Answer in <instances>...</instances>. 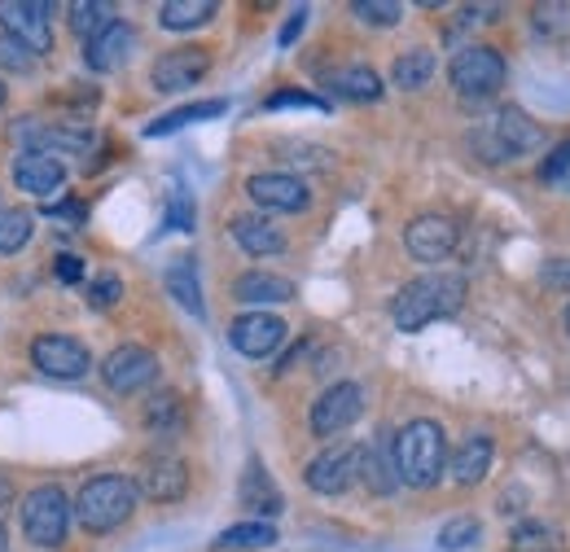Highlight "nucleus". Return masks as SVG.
<instances>
[{
	"label": "nucleus",
	"mask_w": 570,
	"mask_h": 552,
	"mask_svg": "<svg viewBox=\"0 0 570 552\" xmlns=\"http://www.w3.org/2000/svg\"><path fill=\"white\" fill-rule=\"evenodd\" d=\"M461 303H465V276L461 273H426V276H417V280H409V285L395 294V303H391V321H395V329L417 334V329H426V325H434V321L456 316Z\"/></svg>",
	"instance_id": "1"
},
{
	"label": "nucleus",
	"mask_w": 570,
	"mask_h": 552,
	"mask_svg": "<svg viewBox=\"0 0 570 552\" xmlns=\"http://www.w3.org/2000/svg\"><path fill=\"white\" fill-rule=\"evenodd\" d=\"M391 456H395V474L400 483L426 491L443 479L448 470V438H443V425L430 421V416H417L409 425L395 430V443H391Z\"/></svg>",
	"instance_id": "2"
},
{
	"label": "nucleus",
	"mask_w": 570,
	"mask_h": 552,
	"mask_svg": "<svg viewBox=\"0 0 570 552\" xmlns=\"http://www.w3.org/2000/svg\"><path fill=\"white\" fill-rule=\"evenodd\" d=\"M137 504H141V491H137L132 479H124V474H97V479H88V483L79 486L71 513L79 518V526L88 535H106V531H119L137 513Z\"/></svg>",
	"instance_id": "3"
},
{
	"label": "nucleus",
	"mask_w": 570,
	"mask_h": 552,
	"mask_svg": "<svg viewBox=\"0 0 570 552\" xmlns=\"http://www.w3.org/2000/svg\"><path fill=\"white\" fill-rule=\"evenodd\" d=\"M474 149L488 158V162H509V158H522V154H535L544 145V128L522 110V106H504L497 110V119L488 128L474 132Z\"/></svg>",
	"instance_id": "4"
},
{
	"label": "nucleus",
	"mask_w": 570,
	"mask_h": 552,
	"mask_svg": "<svg viewBox=\"0 0 570 552\" xmlns=\"http://www.w3.org/2000/svg\"><path fill=\"white\" fill-rule=\"evenodd\" d=\"M22 531L40 549H62L67 531H71V500H67V491L53 483L27 491V500H22Z\"/></svg>",
	"instance_id": "5"
},
{
	"label": "nucleus",
	"mask_w": 570,
	"mask_h": 552,
	"mask_svg": "<svg viewBox=\"0 0 570 552\" xmlns=\"http://www.w3.org/2000/svg\"><path fill=\"white\" fill-rule=\"evenodd\" d=\"M0 27L31 58L53 53V4L49 0H0Z\"/></svg>",
	"instance_id": "6"
},
{
	"label": "nucleus",
	"mask_w": 570,
	"mask_h": 552,
	"mask_svg": "<svg viewBox=\"0 0 570 552\" xmlns=\"http://www.w3.org/2000/svg\"><path fill=\"white\" fill-rule=\"evenodd\" d=\"M504 58H500L492 45H465L456 58H452V67H448V79H452V88L461 92V97H474V101H483V97H492L504 88Z\"/></svg>",
	"instance_id": "7"
},
{
	"label": "nucleus",
	"mask_w": 570,
	"mask_h": 552,
	"mask_svg": "<svg viewBox=\"0 0 570 552\" xmlns=\"http://www.w3.org/2000/svg\"><path fill=\"white\" fill-rule=\"evenodd\" d=\"M18 140L27 145V154H92L97 149V128L92 124H79V119H62V124H49V119H31V124H18Z\"/></svg>",
	"instance_id": "8"
},
{
	"label": "nucleus",
	"mask_w": 570,
	"mask_h": 552,
	"mask_svg": "<svg viewBox=\"0 0 570 552\" xmlns=\"http://www.w3.org/2000/svg\"><path fill=\"white\" fill-rule=\"evenodd\" d=\"M364 416V386L360 382H334L330 391H321V400L312 404L307 425L316 438H334L343 430H352Z\"/></svg>",
	"instance_id": "9"
},
{
	"label": "nucleus",
	"mask_w": 570,
	"mask_h": 552,
	"mask_svg": "<svg viewBox=\"0 0 570 552\" xmlns=\"http://www.w3.org/2000/svg\"><path fill=\"white\" fill-rule=\"evenodd\" d=\"M101 377H106L110 391L137 395V391H145V386L158 377V355H154L149 346H137V343L115 346V351L101 359Z\"/></svg>",
	"instance_id": "10"
},
{
	"label": "nucleus",
	"mask_w": 570,
	"mask_h": 552,
	"mask_svg": "<svg viewBox=\"0 0 570 552\" xmlns=\"http://www.w3.org/2000/svg\"><path fill=\"white\" fill-rule=\"evenodd\" d=\"M456 241H461V228H456V219L452 215H417L409 228H404V246H409V255L417 259V264H439V259H448L452 250H456Z\"/></svg>",
	"instance_id": "11"
},
{
	"label": "nucleus",
	"mask_w": 570,
	"mask_h": 552,
	"mask_svg": "<svg viewBox=\"0 0 570 552\" xmlns=\"http://www.w3.org/2000/svg\"><path fill=\"white\" fill-rule=\"evenodd\" d=\"M31 364L49 377H62V382H75L92 368V355L79 338H67V334H40L31 343Z\"/></svg>",
	"instance_id": "12"
},
{
	"label": "nucleus",
	"mask_w": 570,
	"mask_h": 552,
	"mask_svg": "<svg viewBox=\"0 0 570 552\" xmlns=\"http://www.w3.org/2000/svg\"><path fill=\"white\" fill-rule=\"evenodd\" d=\"M228 343L246 359H264V355H273L285 343V321L273 316V312H246V316H237L228 325Z\"/></svg>",
	"instance_id": "13"
},
{
	"label": "nucleus",
	"mask_w": 570,
	"mask_h": 552,
	"mask_svg": "<svg viewBox=\"0 0 570 552\" xmlns=\"http://www.w3.org/2000/svg\"><path fill=\"white\" fill-rule=\"evenodd\" d=\"M307 486L316 491V495H343L347 486L360 479V447L356 443H347V447H330V452H321L312 465H307Z\"/></svg>",
	"instance_id": "14"
},
{
	"label": "nucleus",
	"mask_w": 570,
	"mask_h": 552,
	"mask_svg": "<svg viewBox=\"0 0 570 552\" xmlns=\"http://www.w3.org/2000/svg\"><path fill=\"white\" fill-rule=\"evenodd\" d=\"M207 70H212V53L189 45V49L163 53V58L149 67V83H154L158 92H185V88H194Z\"/></svg>",
	"instance_id": "15"
},
{
	"label": "nucleus",
	"mask_w": 570,
	"mask_h": 552,
	"mask_svg": "<svg viewBox=\"0 0 570 552\" xmlns=\"http://www.w3.org/2000/svg\"><path fill=\"white\" fill-rule=\"evenodd\" d=\"M246 194H250V203L264 210H303L312 203V194H307V185L298 180V176H289V171H259V176H250L246 180Z\"/></svg>",
	"instance_id": "16"
},
{
	"label": "nucleus",
	"mask_w": 570,
	"mask_h": 552,
	"mask_svg": "<svg viewBox=\"0 0 570 552\" xmlns=\"http://www.w3.org/2000/svg\"><path fill=\"white\" fill-rule=\"evenodd\" d=\"M132 49H137V31L115 18L101 36H92L83 45V62H88V70H97V75H110V70H119L132 58Z\"/></svg>",
	"instance_id": "17"
},
{
	"label": "nucleus",
	"mask_w": 570,
	"mask_h": 552,
	"mask_svg": "<svg viewBox=\"0 0 570 552\" xmlns=\"http://www.w3.org/2000/svg\"><path fill=\"white\" fill-rule=\"evenodd\" d=\"M137 491L149 495V500H158V504H176V500L189 491V470H185V461H180V456H149Z\"/></svg>",
	"instance_id": "18"
},
{
	"label": "nucleus",
	"mask_w": 570,
	"mask_h": 552,
	"mask_svg": "<svg viewBox=\"0 0 570 552\" xmlns=\"http://www.w3.org/2000/svg\"><path fill=\"white\" fill-rule=\"evenodd\" d=\"M13 185L31 198H53L62 185H67V167L49 154H22L13 162Z\"/></svg>",
	"instance_id": "19"
},
{
	"label": "nucleus",
	"mask_w": 570,
	"mask_h": 552,
	"mask_svg": "<svg viewBox=\"0 0 570 552\" xmlns=\"http://www.w3.org/2000/svg\"><path fill=\"white\" fill-rule=\"evenodd\" d=\"M237 500H242V509L259 513V522H264V518H277V513L285 509V495L277 491V483L268 479L264 461H250V465H246L242 486H237Z\"/></svg>",
	"instance_id": "20"
},
{
	"label": "nucleus",
	"mask_w": 570,
	"mask_h": 552,
	"mask_svg": "<svg viewBox=\"0 0 570 552\" xmlns=\"http://www.w3.org/2000/svg\"><path fill=\"white\" fill-rule=\"evenodd\" d=\"M233 241L255 259H273L285 250V233L264 215H237L233 219Z\"/></svg>",
	"instance_id": "21"
},
{
	"label": "nucleus",
	"mask_w": 570,
	"mask_h": 552,
	"mask_svg": "<svg viewBox=\"0 0 570 552\" xmlns=\"http://www.w3.org/2000/svg\"><path fill=\"white\" fill-rule=\"evenodd\" d=\"M492 456H497V443L488 434H470L456 452H452V479L461 486H479L492 470Z\"/></svg>",
	"instance_id": "22"
},
{
	"label": "nucleus",
	"mask_w": 570,
	"mask_h": 552,
	"mask_svg": "<svg viewBox=\"0 0 570 552\" xmlns=\"http://www.w3.org/2000/svg\"><path fill=\"white\" fill-rule=\"evenodd\" d=\"M189 425V413H185V400L176 391H158L145 400V430L154 438H180Z\"/></svg>",
	"instance_id": "23"
},
{
	"label": "nucleus",
	"mask_w": 570,
	"mask_h": 552,
	"mask_svg": "<svg viewBox=\"0 0 570 552\" xmlns=\"http://www.w3.org/2000/svg\"><path fill=\"white\" fill-rule=\"evenodd\" d=\"M167 294L194 316V321H203L207 316V303H203V280H198V264H194V255H180V259H171V268H167Z\"/></svg>",
	"instance_id": "24"
},
{
	"label": "nucleus",
	"mask_w": 570,
	"mask_h": 552,
	"mask_svg": "<svg viewBox=\"0 0 570 552\" xmlns=\"http://www.w3.org/2000/svg\"><path fill=\"white\" fill-rule=\"evenodd\" d=\"M298 289L289 276L277 273H242L233 280V298L237 303H289Z\"/></svg>",
	"instance_id": "25"
},
{
	"label": "nucleus",
	"mask_w": 570,
	"mask_h": 552,
	"mask_svg": "<svg viewBox=\"0 0 570 552\" xmlns=\"http://www.w3.org/2000/svg\"><path fill=\"white\" fill-rule=\"evenodd\" d=\"M360 479L373 495H391L400 486V474H395V456L386 443H368L360 447Z\"/></svg>",
	"instance_id": "26"
},
{
	"label": "nucleus",
	"mask_w": 570,
	"mask_h": 552,
	"mask_svg": "<svg viewBox=\"0 0 570 552\" xmlns=\"http://www.w3.org/2000/svg\"><path fill=\"white\" fill-rule=\"evenodd\" d=\"M562 544H567V535L553 522H540V518H522L509 531V549L513 552H562Z\"/></svg>",
	"instance_id": "27"
},
{
	"label": "nucleus",
	"mask_w": 570,
	"mask_h": 552,
	"mask_svg": "<svg viewBox=\"0 0 570 552\" xmlns=\"http://www.w3.org/2000/svg\"><path fill=\"white\" fill-rule=\"evenodd\" d=\"M224 110H228V101H224V97H212V101H194V106H180V110H171V115L154 119V124L145 128V137H171V132H180V128H189V124L219 119Z\"/></svg>",
	"instance_id": "28"
},
{
	"label": "nucleus",
	"mask_w": 570,
	"mask_h": 552,
	"mask_svg": "<svg viewBox=\"0 0 570 552\" xmlns=\"http://www.w3.org/2000/svg\"><path fill=\"white\" fill-rule=\"evenodd\" d=\"M330 88L343 97V101H377L382 97V75L373 67H343L330 75Z\"/></svg>",
	"instance_id": "29"
},
{
	"label": "nucleus",
	"mask_w": 570,
	"mask_h": 552,
	"mask_svg": "<svg viewBox=\"0 0 570 552\" xmlns=\"http://www.w3.org/2000/svg\"><path fill=\"white\" fill-rule=\"evenodd\" d=\"M215 13H219L215 0H167V4H158V22H163L167 31H194V27H207Z\"/></svg>",
	"instance_id": "30"
},
{
	"label": "nucleus",
	"mask_w": 570,
	"mask_h": 552,
	"mask_svg": "<svg viewBox=\"0 0 570 552\" xmlns=\"http://www.w3.org/2000/svg\"><path fill=\"white\" fill-rule=\"evenodd\" d=\"M277 544V526L273 522H237L228 531H219L215 549L224 552H250V549H273Z\"/></svg>",
	"instance_id": "31"
},
{
	"label": "nucleus",
	"mask_w": 570,
	"mask_h": 552,
	"mask_svg": "<svg viewBox=\"0 0 570 552\" xmlns=\"http://www.w3.org/2000/svg\"><path fill=\"white\" fill-rule=\"evenodd\" d=\"M430 75H434V53H430V49H409V53L395 58L391 83L404 88V92H417V88H426L430 83Z\"/></svg>",
	"instance_id": "32"
},
{
	"label": "nucleus",
	"mask_w": 570,
	"mask_h": 552,
	"mask_svg": "<svg viewBox=\"0 0 570 552\" xmlns=\"http://www.w3.org/2000/svg\"><path fill=\"white\" fill-rule=\"evenodd\" d=\"M110 22H115V4H106V0H75L71 4V31L83 45L92 36H101Z\"/></svg>",
	"instance_id": "33"
},
{
	"label": "nucleus",
	"mask_w": 570,
	"mask_h": 552,
	"mask_svg": "<svg viewBox=\"0 0 570 552\" xmlns=\"http://www.w3.org/2000/svg\"><path fill=\"white\" fill-rule=\"evenodd\" d=\"M31 233H36V224H31L27 210L18 207L0 210V255H18L31 241Z\"/></svg>",
	"instance_id": "34"
},
{
	"label": "nucleus",
	"mask_w": 570,
	"mask_h": 552,
	"mask_svg": "<svg viewBox=\"0 0 570 552\" xmlns=\"http://www.w3.org/2000/svg\"><path fill=\"white\" fill-rule=\"evenodd\" d=\"M531 27L540 40H567L570 36V4H535Z\"/></svg>",
	"instance_id": "35"
},
{
	"label": "nucleus",
	"mask_w": 570,
	"mask_h": 552,
	"mask_svg": "<svg viewBox=\"0 0 570 552\" xmlns=\"http://www.w3.org/2000/svg\"><path fill=\"white\" fill-rule=\"evenodd\" d=\"M479 535H483L479 518H452V522H443V526H439V549L461 552V549H470Z\"/></svg>",
	"instance_id": "36"
},
{
	"label": "nucleus",
	"mask_w": 570,
	"mask_h": 552,
	"mask_svg": "<svg viewBox=\"0 0 570 552\" xmlns=\"http://www.w3.org/2000/svg\"><path fill=\"white\" fill-rule=\"evenodd\" d=\"M352 13L368 27H395L404 18V4H395V0H356Z\"/></svg>",
	"instance_id": "37"
},
{
	"label": "nucleus",
	"mask_w": 570,
	"mask_h": 552,
	"mask_svg": "<svg viewBox=\"0 0 570 552\" xmlns=\"http://www.w3.org/2000/svg\"><path fill=\"white\" fill-rule=\"evenodd\" d=\"M83 298H88L92 312H110V307L124 298V280L115 273H101L97 280H88V294H83Z\"/></svg>",
	"instance_id": "38"
},
{
	"label": "nucleus",
	"mask_w": 570,
	"mask_h": 552,
	"mask_svg": "<svg viewBox=\"0 0 570 552\" xmlns=\"http://www.w3.org/2000/svg\"><path fill=\"white\" fill-rule=\"evenodd\" d=\"M570 180V137L540 162V185H567Z\"/></svg>",
	"instance_id": "39"
},
{
	"label": "nucleus",
	"mask_w": 570,
	"mask_h": 552,
	"mask_svg": "<svg viewBox=\"0 0 570 552\" xmlns=\"http://www.w3.org/2000/svg\"><path fill=\"white\" fill-rule=\"evenodd\" d=\"M194 219H198L194 198H189L185 189H171V203H167V224H171L176 233H194Z\"/></svg>",
	"instance_id": "40"
},
{
	"label": "nucleus",
	"mask_w": 570,
	"mask_h": 552,
	"mask_svg": "<svg viewBox=\"0 0 570 552\" xmlns=\"http://www.w3.org/2000/svg\"><path fill=\"white\" fill-rule=\"evenodd\" d=\"M289 106H298V110H330V101L316 97V92H273L264 101V110H289Z\"/></svg>",
	"instance_id": "41"
},
{
	"label": "nucleus",
	"mask_w": 570,
	"mask_h": 552,
	"mask_svg": "<svg viewBox=\"0 0 570 552\" xmlns=\"http://www.w3.org/2000/svg\"><path fill=\"white\" fill-rule=\"evenodd\" d=\"M45 215L53 219V224H67V228H79V224H88V207L83 203H75V198H58V203H49Z\"/></svg>",
	"instance_id": "42"
},
{
	"label": "nucleus",
	"mask_w": 570,
	"mask_h": 552,
	"mask_svg": "<svg viewBox=\"0 0 570 552\" xmlns=\"http://www.w3.org/2000/svg\"><path fill=\"white\" fill-rule=\"evenodd\" d=\"M31 67H36V58H31L22 45H13L9 36H0V70H18V75H27Z\"/></svg>",
	"instance_id": "43"
},
{
	"label": "nucleus",
	"mask_w": 570,
	"mask_h": 552,
	"mask_svg": "<svg viewBox=\"0 0 570 552\" xmlns=\"http://www.w3.org/2000/svg\"><path fill=\"white\" fill-rule=\"evenodd\" d=\"M540 280H544V285H553V289H567V294H570V259H549V264L540 268Z\"/></svg>",
	"instance_id": "44"
},
{
	"label": "nucleus",
	"mask_w": 570,
	"mask_h": 552,
	"mask_svg": "<svg viewBox=\"0 0 570 552\" xmlns=\"http://www.w3.org/2000/svg\"><path fill=\"white\" fill-rule=\"evenodd\" d=\"M303 27H307V4H298V9H294V13L285 18V27H282V36H277V45H282V49H289V45H294V40L303 36Z\"/></svg>",
	"instance_id": "45"
},
{
	"label": "nucleus",
	"mask_w": 570,
	"mask_h": 552,
	"mask_svg": "<svg viewBox=\"0 0 570 552\" xmlns=\"http://www.w3.org/2000/svg\"><path fill=\"white\" fill-rule=\"evenodd\" d=\"M53 273H58V280H67V285H75V280H83V264H79L75 255H62V259L53 264Z\"/></svg>",
	"instance_id": "46"
},
{
	"label": "nucleus",
	"mask_w": 570,
	"mask_h": 552,
	"mask_svg": "<svg viewBox=\"0 0 570 552\" xmlns=\"http://www.w3.org/2000/svg\"><path fill=\"white\" fill-rule=\"evenodd\" d=\"M9 549V531H4V522H0V552Z\"/></svg>",
	"instance_id": "47"
},
{
	"label": "nucleus",
	"mask_w": 570,
	"mask_h": 552,
	"mask_svg": "<svg viewBox=\"0 0 570 552\" xmlns=\"http://www.w3.org/2000/svg\"><path fill=\"white\" fill-rule=\"evenodd\" d=\"M0 106H4V83H0Z\"/></svg>",
	"instance_id": "48"
},
{
	"label": "nucleus",
	"mask_w": 570,
	"mask_h": 552,
	"mask_svg": "<svg viewBox=\"0 0 570 552\" xmlns=\"http://www.w3.org/2000/svg\"><path fill=\"white\" fill-rule=\"evenodd\" d=\"M567 334H570V307H567Z\"/></svg>",
	"instance_id": "49"
}]
</instances>
